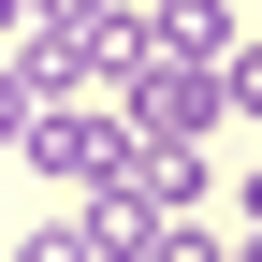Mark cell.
Instances as JSON below:
<instances>
[{"label":"cell","mask_w":262,"mask_h":262,"mask_svg":"<svg viewBox=\"0 0 262 262\" xmlns=\"http://www.w3.org/2000/svg\"><path fill=\"white\" fill-rule=\"evenodd\" d=\"M15 146H29V175H44V189H102V175H131V117H102L88 88H73V102H29Z\"/></svg>","instance_id":"cell-1"},{"label":"cell","mask_w":262,"mask_h":262,"mask_svg":"<svg viewBox=\"0 0 262 262\" xmlns=\"http://www.w3.org/2000/svg\"><path fill=\"white\" fill-rule=\"evenodd\" d=\"M219 117H262V44H219Z\"/></svg>","instance_id":"cell-2"},{"label":"cell","mask_w":262,"mask_h":262,"mask_svg":"<svg viewBox=\"0 0 262 262\" xmlns=\"http://www.w3.org/2000/svg\"><path fill=\"white\" fill-rule=\"evenodd\" d=\"M15 262H88V219H44V233H29Z\"/></svg>","instance_id":"cell-3"},{"label":"cell","mask_w":262,"mask_h":262,"mask_svg":"<svg viewBox=\"0 0 262 262\" xmlns=\"http://www.w3.org/2000/svg\"><path fill=\"white\" fill-rule=\"evenodd\" d=\"M233 233H262V175H248V189H233Z\"/></svg>","instance_id":"cell-4"},{"label":"cell","mask_w":262,"mask_h":262,"mask_svg":"<svg viewBox=\"0 0 262 262\" xmlns=\"http://www.w3.org/2000/svg\"><path fill=\"white\" fill-rule=\"evenodd\" d=\"M233 262H262V233H233Z\"/></svg>","instance_id":"cell-5"}]
</instances>
